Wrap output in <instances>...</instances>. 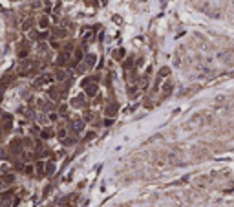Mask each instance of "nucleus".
<instances>
[{
	"instance_id": "f257e3e1",
	"label": "nucleus",
	"mask_w": 234,
	"mask_h": 207,
	"mask_svg": "<svg viewBox=\"0 0 234 207\" xmlns=\"http://www.w3.org/2000/svg\"><path fill=\"white\" fill-rule=\"evenodd\" d=\"M51 75H40V77L39 79H35V83H33V86H44V84H48V83H51Z\"/></svg>"
},
{
	"instance_id": "f03ea898",
	"label": "nucleus",
	"mask_w": 234,
	"mask_h": 207,
	"mask_svg": "<svg viewBox=\"0 0 234 207\" xmlns=\"http://www.w3.org/2000/svg\"><path fill=\"white\" fill-rule=\"evenodd\" d=\"M82 61V50H75V53H73V59L70 61V66H77V64Z\"/></svg>"
},
{
	"instance_id": "7ed1b4c3",
	"label": "nucleus",
	"mask_w": 234,
	"mask_h": 207,
	"mask_svg": "<svg viewBox=\"0 0 234 207\" xmlns=\"http://www.w3.org/2000/svg\"><path fill=\"white\" fill-rule=\"evenodd\" d=\"M68 59H70V51H62L60 55H59V59H57V64H59V66H62V64L68 62Z\"/></svg>"
},
{
	"instance_id": "20e7f679",
	"label": "nucleus",
	"mask_w": 234,
	"mask_h": 207,
	"mask_svg": "<svg viewBox=\"0 0 234 207\" xmlns=\"http://www.w3.org/2000/svg\"><path fill=\"white\" fill-rule=\"evenodd\" d=\"M170 94H172V83H166L165 86H163V92H161V99H165V97H168Z\"/></svg>"
},
{
	"instance_id": "39448f33",
	"label": "nucleus",
	"mask_w": 234,
	"mask_h": 207,
	"mask_svg": "<svg viewBox=\"0 0 234 207\" xmlns=\"http://www.w3.org/2000/svg\"><path fill=\"white\" fill-rule=\"evenodd\" d=\"M71 127H73V130L79 134V132H82V128H84V121H82V119H75V121L71 123Z\"/></svg>"
},
{
	"instance_id": "423d86ee",
	"label": "nucleus",
	"mask_w": 234,
	"mask_h": 207,
	"mask_svg": "<svg viewBox=\"0 0 234 207\" xmlns=\"http://www.w3.org/2000/svg\"><path fill=\"white\" fill-rule=\"evenodd\" d=\"M0 200H2V205H9L13 202V196L11 194H2V196H0Z\"/></svg>"
},
{
	"instance_id": "0eeeda50",
	"label": "nucleus",
	"mask_w": 234,
	"mask_h": 207,
	"mask_svg": "<svg viewBox=\"0 0 234 207\" xmlns=\"http://www.w3.org/2000/svg\"><path fill=\"white\" fill-rule=\"evenodd\" d=\"M40 138H42V139L53 138V130H51V128H44V130H42V132H40Z\"/></svg>"
},
{
	"instance_id": "6e6552de",
	"label": "nucleus",
	"mask_w": 234,
	"mask_h": 207,
	"mask_svg": "<svg viewBox=\"0 0 234 207\" xmlns=\"http://www.w3.org/2000/svg\"><path fill=\"white\" fill-rule=\"evenodd\" d=\"M82 99H84V97L79 95V97H75V99L71 101V105H73V106H77V108H79V106H84V101H82Z\"/></svg>"
},
{
	"instance_id": "1a4fd4ad",
	"label": "nucleus",
	"mask_w": 234,
	"mask_h": 207,
	"mask_svg": "<svg viewBox=\"0 0 234 207\" xmlns=\"http://www.w3.org/2000/svg\"><path fill=\"white\" fill-rule=\"evenodd\" d=\"M11 150H13V152H20V150H22V147H20V141H18V139H15L13 143H11Z\"/></svg>"
},
{
	"instance_id": "9d476101",
	"label": "nucleus",
	"mask_w": 234,
	"mask_h": 207,
	"mask_svg": "<svg viewBox=\"0 0 234 207\" xmlns=\"http://www.w3.org/2000/svg\"><path fill=\"white\" fill-rule=\"evenodd\" d=\"M48 24H49V20H48V17H42V18L39 20V26H40L42 29H46V28H48Z\"/></svg>"
},
{
	"instance_id": "9b49d317",
	"label": "nucleus",
	"mask_w": 234,
	"mask_h": 207,
	"mask_svg": "<svg viewBox=\"0 0 234 207\" xmlns=\"http://www.w3.org/2000/svg\"><path fill=\"white\" fill-rule=\"evenodd\" d=\"M115 112H117V105H115V103H113V105H110L108 108H106V114H108V116H113Z\"/></svg>"
},
{
	"instance_id": "f8f14e48",
	"label": "nucleus",
	"mask_w": 234,
	"mask_h": 207,
	"mask_svg": "<svg viewBox=\"0 0 234 207\" xmlns=\"http://www.w3.org/2000/svg\"><path fill=\"white\" fill-rule=\"evenodd\" d=\"M55 77H57V81H64V79H66V72H64V70H59Z\"/></svg>"
},
{
	"instance_id": "ddd939ff",
	"label": "nucleus",
	"mask_w": 234,
	"mask_h": 207,
	"mask_svg": "<svg viewBox=\"0 0 234 207\" xmlns=\"http://www.w3.org/2000/svg\"><path fill=\"white\" fill-rule=\"evenodd\" d=\"M123 55H124V51H123V50H115V51H113V57H115V59H119V61L123 59Z\"/></svg>"
},
{
	"instance_id": "4468645a",
	"label": "nucleus",
	"mask_w": 234,
	"mask_h": 207,
	"mask_svg": "<svg viewBox=\"0 0 234 207\" xmlns=\"http://www.w3.org/2000/svg\"><path fill=\"white\" fill-rule=\"evenodd\" d=\"M86 64H88V66H93V64H95V55H88L86 57Z\"/></svg>"
},
{
	"instance_id": "2eb2a0df",
	"label": "nucleus",
	"mask_w": 234,
	"mask_h": 207,
	"mask_svg": "<svg viewBox=\"0 0 234 207\" xmlns=\"http://www.w3.org/2000/svg\"><path fill=\"white\" fill-rule=\"evenodd\" d=\"M168 73H170V70H168V68H163L161 72H159V77H166Z\"/></svg>"
},
{
	"instance_id": "dca6fc26",
	"label": "nucleus",
	"mask_w": 234,
	"mask_h": 207,
	"mask_svg": "<svg viewBox=\"0 0 234 207\" xmlns=\"http://www.w3.org/2000/svg\"><path fill=\"white\" fill-rule=\"evenodd\" d=\"M31 24H33V20H26V22L22 24V29H29V28H31Z\"/></svg>"
},
{
	"instance_id": "f3484780",
	"label": "nucleus",
	"mask_w": 234,
	"mask_h": 207,
	"mask_svg": "<svg viewBox=\"0 0 234 207\" xmlns=\"http://www.w3.org/2000/svg\"><path fill=\"white\" fill-rule=\"evenodd\" d=\"M46 170H48V174H53V170H55V165L48 163V165H46Z\"/></svg>"
},
{
	"instance_id": "a211bd4d",
	"label": "nucleus",
	"mask_w": 234,
	"mask_h": 207,
	"mask_svg": "<svg viewBox=\"0 0 234 207\" xmlns=\"http://www.w3.org/2000/svg\"><path fill=\"white\" fill-rule=\"evenodd\" d=\"M57 136H59L60 139H64V138H66V130H64V128H60V130H59V134H57Z\"/></svg>"
},
{
	"instance_id": "6ab92c4d",
	"label": "nucleus",
	"mask_w": 234,
	"mask_h": 207,
	"mask_svg": "<svg viewBox=\"0 0 234 207\" xmlns=\"http://www.w3.org/2000/svg\"><path fill=\"white\" fill-rule=\"evenodd\" d=\"M13 180H15V178L11 176V174H9V176H7V174H6V176H4V181H6V183H7V181H13Z\"/></svg>"
},
{
	"instance_id": "aec40b11",
	"label": "nucleus",
	"mask_w": 234,
	"mask_h": 207,
	"mask_svg": "<svg viewBox=\"0 0 234 207\" xmlns=\"http://www.w3.org/2000/svg\"><path fill=\"white\" fill-rule=\"evenodd\" d=\"M48 119H49V121H57V114H49Z\"/></svg>"
},
{
	"instance_id": "412c9836",
	"label": "nucleus",
	"mask_w": 234,
	"mask_h": 207,
	"mask_svg": "<svg viewBox=\"0 0 234 207\" xmlns=\"http://www.w3.org/2000/svg\"><path fill=\"white\" fill-rule=\"evenodd\" d=\"M4 158H6V152H4L2 148H0V159H4Z\"/></svg>"
},
{
	"instance_id": "4be33fe9",
	"label": "nucleus",
	"mask_w": 234,
	"mask_h": 207,
	"mask_svg": "<svg viewBox=\"0 0 234 207\" xmlns=\"http://www.w3.org/2000/svg\"><path fill=\"white\" fill-rule=\"evenodd\" d=\"M102 2H106V0H102Z\"/></svg>"
}]
</instances>
